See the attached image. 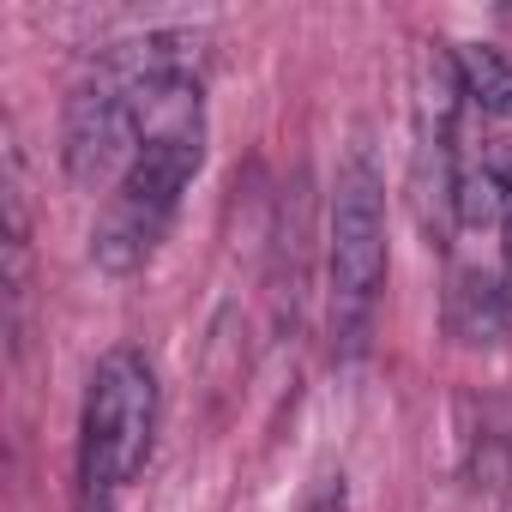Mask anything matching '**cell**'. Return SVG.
<instances>
[{"label": "cell", "instance_id": "8992f818", "mask_svg": "<svg viewBox=\"0 0 512 512\" xmlns=\"http://www.w3.org/2000/svg\"><path fill=\"white\" fill-rule=\"evenodd\" d=\"M506 278H512V217H506Z\"/></svg>", "mask_w": 512, "mask_h": 512}, {"label": "cell", "instance_id": "5b68a950", "mask_svg": "<svg viewBox=\"0 0 512 512\" xmlns=\"http://www.w3.org/2000/svg\"><path fill=\"white\" fill-rule=\"evenodd\" d=\"M302 512H350V494H344V476H320V488L302 500Z\"/></svg>", "mask_w": 512, "mask_h": 512}, {"label": "cell", "instance_id": "6da1fadb", "mask_svg": "<svg viewBox=\"0 0 512 512\" xmlns=\"http://www.w3.org/2000/svg\"><path fill=\"white\" fill-rule=\"evenodd\" d=\"M199 169H205V103H199V79H181L157 91L139 151L127 175L109 187V205L91 229V266L109 278H133L169 235L181 193L193 187Z\"/></svg>", "mask_w": 512, "mask_h": 512}, {"label": "cell", "instance_id": "3957f363", "mask_svg": "<svg viewBox=\"0 0 512 512\" xmlns=\"http://www.w3.org/2000/svg\"><path fill=\"white\" fill-rule=\"evenodd\" d=\"M157 440V368L145 350L115 344L85 386V416H79V482L85 488H127Z\"/></svg>", "mask_w": 512, "mask_h": 512}, {"label": "cell", "instance_id": "7a4b0ae2", "mask_svg": "<svg viewBox=\"0 0 512 512\" xmlns=\"http://www.w3.org/2000/svg\"><path fill=\"white\" fill-rule=\"evenodd\" d=\"M326 296H332V344L356 356L368 344L380 290H386V181L368 145H350L332 181L326 211Z\"/></svg>", "mask_w": 512, "mask_h": 512}, {"label": "cell", "instance_id": "277c9868", "mask_svg": "<svg viewBox=\"0 0 512 512\" xmlns=\"http://www.w3.org/2000/svg\"><path fill=\"white\" fill-rule=\"evenodd\" d=\"M452 73L464 91V109L476 115H512V55L494 43H464L452 49Z\"/></svg>", "mask_w": 512, "mask_h": 512}]
</instances>
